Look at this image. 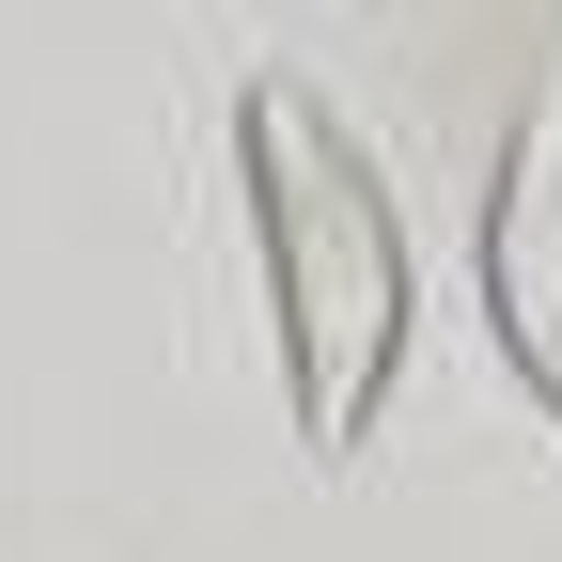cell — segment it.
Segmentation results:
<instances>
[{"instance_id": "obj_2", "label": "cell", "mask_w": 562, "mask_h": 562, "mask_svg": "<svg viewBox=\"0 0 562 562\" xmlns=\"http://www.w3.org/2000/svg\"><path fill=\"white\" fill-rule=\"evenodd\" d=\"M484 328H501V375L562 422V79L516 110L484 188Z\"/></svg>"}, {"instance_id": "obj_1", "label": "cell", "mask_w": 562, "mask_h": 562, "mask_svg": "<svg viewBox=\"0 0 562 562\" xmlns=\"http://www.w3.org/2000/svg\"><path fill=\"white\" fill-rule=\"evenodd\" d=\"M235 188H250V266H266V344H281V391H297V438L360 453L375 406L406 391V328H422L406 203L360 157V125L281 63L235 94Z\"/></svg>"}]
</instances>
